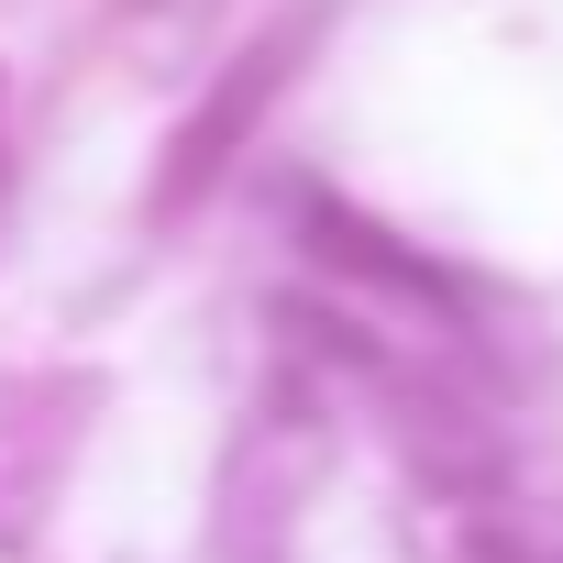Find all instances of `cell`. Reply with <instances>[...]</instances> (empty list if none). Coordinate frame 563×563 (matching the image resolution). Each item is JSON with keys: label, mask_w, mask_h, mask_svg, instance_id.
<instances>
[{"label": "cell", "mask_w": 563, "mask_h": 563, "mask_svg": "<svg viewBox=\"0 0 563 563\" xmlns=\"http://www.w3.org/2000/svg\"><path fill=\"white\" fill-rule=\"evenodd\" d=\"M276 67H288V45H265V56H232V78L188 111V133L166 144V166H155V210H199L210 199V177L232 166V144H243V122L276 100Z\"/></svg>", "instance_id": "obj_1"}]
</instances>
